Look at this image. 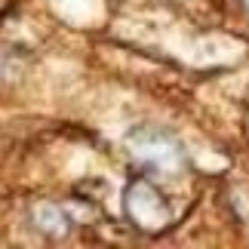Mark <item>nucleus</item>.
<instances>
[]
</instances>
